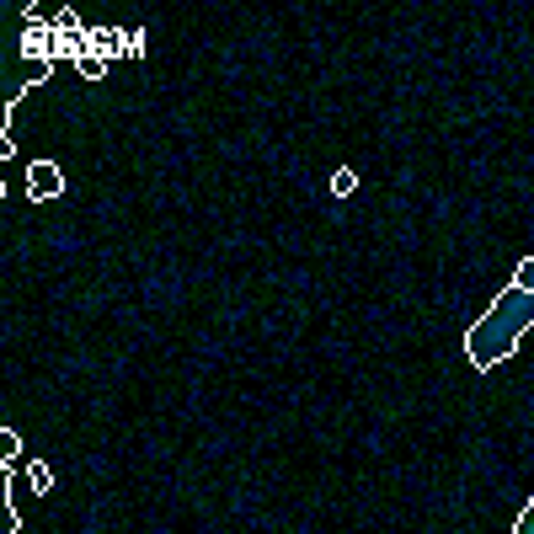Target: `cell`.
Returning a JSON list of instances; mask_svg holds the SVG:
<instances>
[{
    "instance_id": "obj_3",
    "label": "cell",
    "mask_w": 534,
    "mask_h": 534,
    "mask_svg": "<svg viewBox=\"0 0 534 534\" xmlns=\"http://www.w3.org/2000/svg\"><path fill=\"white\" fill-rule=\"evenodd\" d=\"M353 187H358V171H353V166H337V177H332V198H353Z\"/></svg>"
},
{
    "instance_id": "obj_1",
    "label": "cell",
    "mask_w": 534,
    "mask_h": 534,
    "mask_svg": "<svg viewBox=\"0 0 534 534\" xmlns=\"http://www.w3.org/2000/svg\"><path fill=\"white\" fill-rule=\"evenodd\" d=\"M529 326H534V294H524V289L508 284V289L492 300V310H486V316L465 332V364H470V369L508 364Z\"/></svg>"
},
{
    "instance_id": "obj_5",
    "label": "cell",
    "mask_w": 534,
    "mask_h": 534,
    "mask_svg": "<svg viewBox=\"0 0 534 534\" xmlns=\"http://www.w3.org/2000/svg\"><path fill=\"white\" fill-rule=\"evenodd\" d=\"M0 465H17V433H11V428H0Z\"/></svg>"
},
{
    "instance_id": "obj_6",
    "label": "cell",
    "mask_w": 534,
    "mask_h": 534,
    "mask_svg": "<svg viewBox=\"0 0 534 534\" xmlns=\"http://www.w3.org/2000/svg\"><path fill=\"white\" fill-rule=\"evenodd\" d=\"M75 70H81V75H86V81H102L107 59H102V54H86V59H81V65H75Z\"/></svg>"
},
{
    "instance_id": "obj_2",
    "label": "cell",
    "mask_w": 534,
    "mask_h": 534,
    "mask_svg": "<svg viewBox=\"0 0 534 534\" xmlns=\"http://www.w3.org/2000/svg\"><path fill=\"white\" fill-rule=\"evenodd\" d=\"M59 193H65V166H59V161H27V198L49 203Z\"/></svg>"
},
{
    "instance_id": "obj_8",
    "label": "cell",
    "mask_w": 534,
    "mask_h": 534,
    "mask_svg": "<svg viewBox=\"0 0 534 534\" xmlns=\"http://www.w3.org/2000/svg\"><path fill=\"white\" fill-rule=\"evenodd\" d=\"M27 476H33V486H38V492H49V486H54V476H49V465H33V470H27Z\"/></svg>"
},
{
    "instance_id": "obj_4",
    "label": "cell",
    "mask_w": 534,
    "mask_h": 534,
    "mask_svg": "<svg viewBox=\"0 0 534 534\" xmlns=\"http://www.w3.org/2000/svg\"><path fill=\"white\" fill-rule=\"evenodd\" d=\"M513 289H524V294H534V251H529V257H524V262H518V267H513Z\"/></svg>"
},
{
    "instance_id": "obj_7",
    "label": "cell",
    "mask_w": 534,
    "mask_h": 534,
    "mask_svg": "<svg viewBox=\"0 0 534 534\" xmlns=\"http://www.w3.org/2000/svg\"><path fill=\"white\" fill-rule=\"evenodd\" d=\"M513 534H534V497L524 502V513H518V524H513Z\"/></svg>"
}]
</instances>
